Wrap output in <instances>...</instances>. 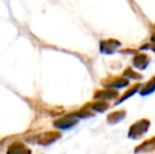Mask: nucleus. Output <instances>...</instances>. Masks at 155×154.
I'll return each mask as SVG.
<instances>
[{
  "label": "nucleus",
  "instance_id": "1",
  "mask_svg": "<svg viewBox=\"0 0 155 154\" xmlns=\"http://www.w3.org/2000/svg\"><path fill=\"white\" fill-rule=\"evenodd\" d=\"M150 123L147 119H141V120L135 123L132 127L130 128V131H129L128 136L132 139H138L140 138L149 129Z\"/></svg>",
  "mask_w": 155,
  "mask_h": 154
},
{
  "label": "nucleus",
  "instance_id": "2",
  "mask_svg": "<svg viewBox=\"0 0 155 154\" xmlns=\"http://www.w3.org/2000/svg\"><path fill=\"white\" fill-rule=\"evenodd\" d=\"M76 123H77V118H76L75 115H67L54 121L55 127H57L58 129H62V130L69 129V128L73 127Z\"/></svg>",
  "mask_w": 155,
  "mask_h": 154
},
{
  "label": "nucleus",
  "instance_id": "3",
  "mask_svg": "<svg viewBox=\"0 0 155 154\" xmlns=\"http://www.w3.org/2000/svg\"><path fill=\"white\" fill-rule=\"evenodd\" d=\"M59 137L60 134L58 132H45L37 137V143L42 145V146H47V145H50L55 140H57Z\"/></svg>",
  "mask_w": 155,
  "mask_h": 154
},
{
  "label": "nucleus",
  "instance_id": "4",
  "mask_svg": "<svg viewBox=\"0 0 155 154\" xmlns=\"http://www.w3.org/2000/svg\"><path fill=\"white\" fill-rule=\"evenodd\" d=\"M31 150L21 143H14L8 148L6 154H31Z\"/></svg>",
  "mask_w": 155,
  "mask_h": 154
},
{
  "label": "nucleus",
  "instance_id": "5",
  "mask_svg": "<svg viewBox=\"0 0 155 154\" xmlns=\"http://www.w3.org/2000/svg\"><path fill=\"white\" fill-rule=\"evenodd\" d=\"M155 150V136L151 137L150 139L143 142L141 145L136 147L134 150L135 153H141V152H151Z\"/></svg>",
  "mask_w": 155,
  "mask_h": 154
},
{
  "label": "nucleus",
  "instance_id": "6",
  "mask_svg": "<svg viewBox=\"0 0 155 154\" xmlns=\"http://www.w3.org/2000/svg\"><path fill=\"white\" fill-rule=\"evenodd\" d=\"M124 117V112H115V113L111 114L108 117V121L110 123H118Z\"/></svg>",
  "mask_w": 155,
  "mask_h": 154
}]
</instances>
